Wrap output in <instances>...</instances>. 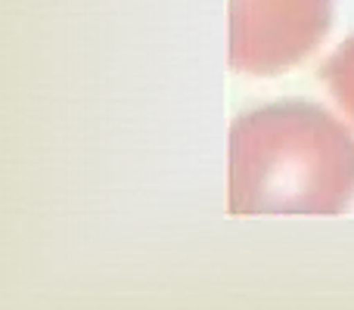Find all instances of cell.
Returning <instances> with one entry per match:
<instances>
[]
</instances>
